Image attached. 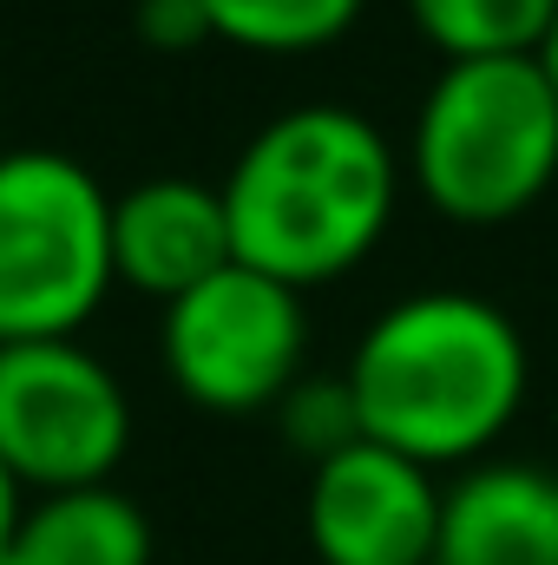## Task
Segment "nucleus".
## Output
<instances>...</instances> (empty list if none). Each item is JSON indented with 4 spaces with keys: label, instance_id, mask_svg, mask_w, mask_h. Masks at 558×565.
I'll use <instances>...</instances> for the list:
<instances>
[{
    "label": "nucleus",
    "instance_id": "f257e3e1",
    "mask_svg": "<svg viewBox=\"0 0 558 565\" xmlns=\"http://www.w3.org/2000/svg\"><path fill=\"white\" fill-rule=\"evenodd\" d=\"M526 335L480 289H415L388 302L348 362L362 434L420 467L480 454L526 402Z\"/></svg>",
    "mask_w": 558,
    "mask_h": 565
},
{
    "label": "nucleus",
    "instance_id": "f03ea898",
    "mask_svg": "<svg viewBox=\"0 0 558 565\" xmlns=\"http://www.w3.org/2000/svg\"><path fill=\"white\" fill-rule=\"evenodd\" d=\"M395 145L355 106H289L237 151L224 178L237 264L282 282H322L375 250L395 217Z\"/></svg>",
    "mask_w": 558,
    "mask_h": 565
},
{
    "label": "nucleus",
    "instance_id": "7ed1b4c3",
    "mask_svg": "<svg viewBox=\"0 0 558 565\" xmlns=\"http://www.w3.org/2000/svg\"><path fill=\"white\" fill-rule=\"evenodd\" d=\"M420 191L466 224L526 211L558 178V93L539 53L447 60L415 113Z\"/></svg>",
    "mask_w": 558,
    "mask_h": 565
},
{
    "label": "nucleus",
    "instance_id": "20e7f679",
    "mask_svg": "<svg viewBox=\"0 0 558 565\" xmlns=\"http://www.w3.org/2000/svg\"><path fill=\"white\" fill-rule=\"evenodd\" d=\"M112 289V191L66 151H0V342L73 335Z\"/></svg>",
    "mask_w": 558,
    "mask_h": 565
},
{
    "label": "nucleus",
    "instance_id": "39448f33",
    "mask_svg": "<svg viewBox=\"0 0 558 565\" xmlns=\"http://www.w3.org/2000/svg\"><path fill=\"white\" fill-rule=\"evenodd\" d=\"M132 440L126 382L79 335L0 342V460L20 487H99Z\"/></svg>",
    "mask_w": 558,
    "mask_h": 565
},
{
    "label": "nucleus",
    "instance_id": "423d86ee",
    "mask_svg": "<svg viewBox=\"0 0 558 565\" xmlns=\"http://www.w3.org/2000/svg\"><path fill=\"white\" fill-rule=\"evenodd\" d=\"M302 342H309L302 289L257 264H224L217 277L164 302L171 382L224 415L277 408L302 375Z\"/></svg>",
    "mask_w": 558,
    "mask_h": 565
},
{
    "label": "nucleus",
    "instance_id": "0eeeda50",
    "mask_svg": "<svg viewBox=\"0 0 558 565\" xmlns=\"http://www.w3.org/2000/svg\"><path fill=\"white\" fill-rule=\"evenodd\" d=\"M302 520L322 565H433L440 487L433 467L362 434L342 454L315 460Z\"/></svg>",
    "mask_w": 558,
    "mask_h": 565
},
{
    "label": "nucleus",
    "instance_id": "6e6552de",
    "mask_svg": "<svg viewBox=\"0 0 558 565\" xmlns=\"http://www.w3.org/2000/svg\"><path fill=\"white\" fill-rule=\"evenodd\" d=\"M224 264H237L224 184L164 171V178H144L112 198V277L171 302L204 277H217Z\"/></svg>",
    "mask_w": 558,
    "mask_h": 565
},
{
    "label": "nucleus",
    "instance_id": "1a4fd4ad",
    "mask_svg": "<svg viewBox=\"0 0 558 565\" xmlns=\"http://www.w3.org/2000/svg\"><path fill=\"white\" fill-rule=\"evenodd\" d=\"M433 565H558V473L486 460L440 493Z\"/></svg>",
    "mask_w": 558,
    "mask_h": 565
},
{
    "label": "nucleus",
    "instance_id": "9d476101",
    "mask_svg": "<svg viewBox=\"0 0 558 565\" xmlns=\"http://www.w3.org/2000/svg\"><path fill=\"white\" fill-rule=\"evenodd\" d=\"M0 565H151V520L112 480L40 493L20 507Z\"/></svg>",
    "mask_w": 558,
    "mask_h": 565
},
{
    "label": "nucleus",
    "instance_id": "9b49d317",
    "mask_svg": "<svg viewBox=\"0 0 558 565\" xmlns=\"http://www.w3.org/2000/svg\"><path fill=\"white\" fill-rule=\"evenodd\" d=\"M420 33L447 60H506L539 53L558 20V0H408Z\"/></svg>",
    "mask_w": 558,
    "mask_h": 565
},
{
    "label": "nucleus",
    "instance_id": "f8f14e48",
    "mask_svg": "<svg viewBox=\"0 0 558 565\" xmlns=\"http://www.w3.org/2000/svg\"><path fill=\"white\" fill-rule=\"evenodd\" d=\"M211 33L264 53H302L355 26L362 0H204Z\"/></svg>",
    "mask_w": 558,
    "mask_h": 565
},
{
    "label": "nucleus",
    "instance_id": "ddd939ff",
    "mask_svg": "<svg viewBox=\"0 0 558 565\" xmlns=\"http://www.w3.org/2000/svg\"><path fill=\"white\" fill-rule=\"evenodd\" d=\"M282 408V427L302 454L329 460L342 454L348 440H362V415H355V395H348V375H296V388L277 402Z\"/></svg>",
    "mask_w": 558,
    "mask_h": 565
},
{
    "label": "nucleus",
    "instance_id": "4468645a",
    "mask_svg": "<svg viewBox=\"0 0 558 565\" xmlns=\"http://www.w3.org/2000/svg\"><path fill=\"white\" fill-rule=\"evenodd\" d=\"M132 20H139V33L151 40V46H191V40L211 33L204 0H139Z\"/></svg>",
    "mask_w": 558,
    "mask_h": 565
},
{
    "label": "nucleus",
    "instance_id": "2eb2a0df",
    "mask_svg": "<svg viewBox=\"0 0 558 565\" xmlns=\"http://www.w3.org/2000/svg\"><path fill=\"white\" fill-rule=\"evenodd\" d=\"M20 507H26V493H20V480L7 473V460H0V546H7V533H13V520H20Z\"/></svg>",
    "mask_w": 558,
    "mask_h": 565
},
{
    "label": "nucleus",
    "instance_id": "dca6fc26",
    "mask_svg": "<svg viewBox=\"0 0 558 565\" xmlns=\"http://www.w3.org/2000/svg\"><path fill=\"white\" fill-rule=\"evenodd\" d=\"M539 66H546V79H552V93H558V20H552V33H546V46H539Z\"/></svg>",
    "mask_w": 558,
    "mask_h": 565
}]
</instances>
